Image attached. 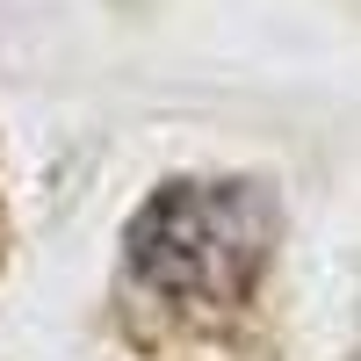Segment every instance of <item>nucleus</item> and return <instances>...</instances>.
Listing matches in <instances>:
<instances>
[{"mask_svg":"<svg viewBox=\"0 0 361 361\" xmlns=\"http://www.w3.org/2000/svg\"><path fill=\"white\" fill-rule=\"evenodd\" d=\"M0 253H8V202H0Z\"/></svg>","mask_w":361,"mask_h":361,"instance_id":"2","label":"nucleus"},{"mask_svg":"<svg viewBox=\"0 0 361 361\" xmlns=\"http://www.w3.org/2000/svg\"><path fill=\"white\" fill-rule=\"evenodd\" d=\"M275 246H282V202L253 173H173L123 224L130 282L180 318L253 311Z\"/></svg>","mask_w":361,"mask_h":361,"instance_id":"1","label":"nucleus"}]
</instances>
